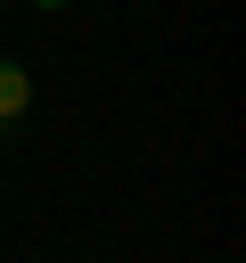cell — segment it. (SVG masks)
<instances>
[{
    "instance_id": "obj_1",
    "label": "cell",
    "mask_w": 246,
    "mask_h": 263,
    "mask_svg": "<svg viewBox=\"0 0 246 263\" xmlns=\"http://www.w3.org/2000/svg\"><path fill=\"white\" fill-rule=\"evenodd\" d=\"M25 107H33V74H25L16 58H0V123H16Z\"/></svg>"
},
{
    "instance_id": "obj_2",
    "label": "cell",
    "mask_w": 246,
    "mask_h": 263,
    "mask_svg": "<svg viewBox=\"0 0 246 263\" xmlns=\"http://www.w3.org/2000/svg\"><path fill=\"white\" fill-rule=\"evenodd\" d=\"M33 8H74V0H33Z\"/></svg>"
}]
</instances>
